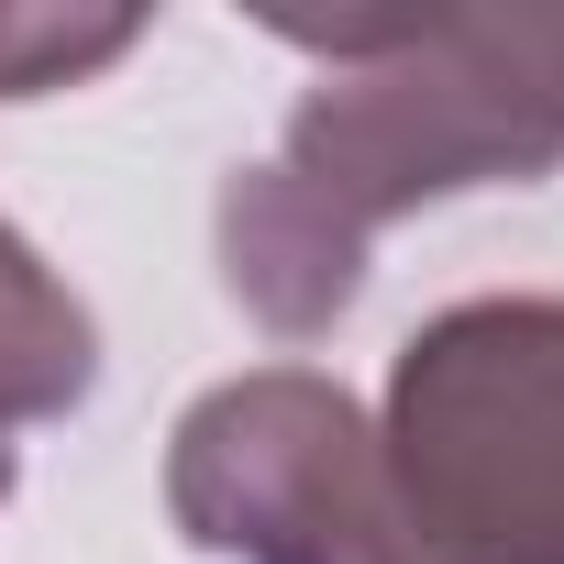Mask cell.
Wrapping results in <instances>:
<instances>
[{"label":"cell","mask_w":564,"mask_h":564,"mask_svg":"<svg viewBox=\"0 0 564 564\" xmlns=\"http://www.w3.org/2000/svg\"><path fill=\"white\" fill-rule=\"evenodd\" d=\"M0 498H12V443H0Z\"/></svg>","instance_id":"obj_6"},{"label":"cell","mask_w":564,"mask_h":564,"mask_svg":"<svg viewBox=\"0 0 564 564\" xmlns=\"http://www.w3.org/2000/svg\"><path fill=\"white\" fill-rule=\"evenodd\" d=\"M265 34L322 78L276 155L221 188V276L289 344L344 322L399 210L564 166V12H265Z\"/></svg>","instance_id":"obj_1"},{"label":"cell","mask_w":564,"mask_h":564,"mask_svg":"<svg viewBox=\"0 0 564 564\" xmlns=\"http://www.w3.org/2000/svg\"><path fill=\"white\" fill-rule=\"evenodd\" d=\"M100 377V333L78 311V289L0 221V432L12 421H67Z\"/></svg>","instance_id":"obj_4"},{"label":"cell","mask_w":564,"mask_h":564,"mask_svg":"<svg viewBox=\"0 0 564 564\" xmlns=\"http://www.w3.org/2000/svg\"><path fill=\"white\" fill-rule=\"evenodd\" d=\"M388 487L443 564H564V300H465L388 366Z\"/></svg>","instance_id":"obj_2"},{"label":"cell","mask_w":564,"mask_h":564,"mask_svg":"<svg viewBox=\"0 0 564 564\" xmlns=\"http://www.w3.org/2000/svg\"><path fill=\"white\" fill-rule=\"evenodd\" d=\"M166 509L221 564H443L388 487L377 421L311 366L210 388L166 443Z\"/></svg>","instance_id":"obj_3"},{"label":"cell","mask_w":564,"mask_h":564,"mask_svg":"<svg viewBox=\"0 0 564 564\" xmlns=\"http://www.w3.org/2000/svg\"><path fill=\"white\" fill-rule=\"evenodd\" d=\"M133 34H144L133 12H0V100L67 89V78L111 67Z\"/></svg>","instance_id":"obj_5"}]
</instances>
